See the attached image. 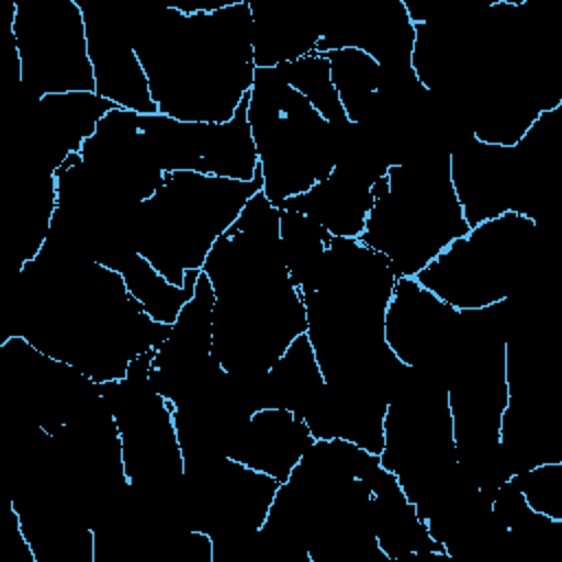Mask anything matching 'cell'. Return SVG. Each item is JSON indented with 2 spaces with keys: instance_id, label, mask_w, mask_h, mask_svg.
Returning <instances> with one entry per match:
<instances>
[{
  "instance_id": "7402d4cb",
  "label": "cell",
  "mask_w": 562,
  "mask_h": 562,
  "mask_svg": "<svg viewBox=\"0 0 562 562\" xmlns=\"http://www.w3.org/2000/svg\"><path fill=\"white\" fill-rule=\"evenodd\" d=\"M121 272L130 294L140 303L147 316L160 325H173L187 301L193 296L195 281L202 270H191L182 285L169 283L145 257L134 248H125L101 261Z\"/></svg>"
},
{
  "instance_id": "d6986e66",
  "label": "cell",
  "mask_w": 562,
  "mask_h": 562,
  "mask_svg": "<svg viewBox=\"0 0 562 562\" xmlns=\"http://www.w3.org/2000/svg\"><path fill=\"white\" fill-rule=\"evenodd\" d=\"M35 105V136L42 147L48 171L81 151L83 143L94 134L99 121L116 105L97 92H66L31 99Z\"/></svg>"
},
{
  "instance_id": "5bb4252c",
  "label": "cell",
  "mask_w": 562,
  "mask_h": 562,
  "mask_svg": "<svg viewBox=\"0 0 562 562\" xmlns=\"http://www.w3.org/2000/svg\"><path fill=\"white\" fill-rule=\"evenodd\" d=\"M461 323L463 314L419 285L415 277L395 279L384 312V340L408 371L437 378L457 345Z\"/></svg>"
},
{
  "instance_id": "ffe728a7",
  "label": "cell",
  "mask_w": 562,
  "mask_h": 562,
  "mask_svg": "<svg viewBox=\"0 0 562 562\" xmlns=\"http://www.w3.org/2000/svg\"><path fill=\"white\" fill-rule=\"evenodd\" d=\"M248 94L228 123H195L193 171L231 180H252L259 176L257 149L246 116Z\"/></svg>"
},
{
  "instance_id": "5b68a950",
  "label": "cell",
  "mask_w": 562,
  "mask_h": 562,
  "mask_svg": "<svg viewBox=\"0 0 562 562\" xmlns=\"http://www.w3.org/2000/svg\"><path fill=\"white\" fill-rule=\"evenodd\" d=\"M263 187L198 171H167L132 222L130 244L169 283L182 285L191 270H202L215 241L235 224L244 206Z\"/></svg>"
},
{
  "instance_id": "3957f363",
  "label": "cell",
  "mask_w": 562,
  "mask_h": 562,
  "mask_svg": "<svg viewBox=\"0 0 562 562\" xmlns=\"http://www.w3.org/2000/svg\"><path fill=\"white\" fill-rule=\"evenodd\" d=\"M134 48L158 114L228 123L255 81L250 0L220 9L162 7L136 18Z\"/></svg>"
},
{
  "instance_id": "8fae6325",
  "label": "cell",
  "mask_w": 562,
  "mask_h": 562,
  "mask_svg": "<svg viewBox=\"0 0 562 562\" xmlns=\"http://www.w3.org/2000/svg\"><path fill=\"white\" fill-rule=\"evenodd\" d=\"M279 485L277 479L222 452L184 459L182 514L191 529L213 540V562L252 544Z\"/></svg>"
},
{
  "instance_id": "d4e9b609",
  "label": "cell",
  "mask_w": 562,
  "mask_h": 562,
  "mask_svg": "<svg viewBox=\"0 0 562 562\" xmlns=\"http://www.w3.org/2000/svg\"><path fill=\"white\" fill-rule=\"evenodd\" d=\"M279 68L290 86L296 88L325 121L336 127H349V121L342 112L340 99L329 77V61L321 53H310L296 61L281 64Z\"/></svg>"
},
{
  "instance_id": "2e32d148",
  "label": "cell",
  "mask_w": 562,
  "mask_h": 562,
  "mask_svg": "<svg viewBox=\"0 0 562 562\" xmlns=\"http://www.w3.org/2000/svg\"><path fill=\"white\" fill-rule=\"evenodd\" d=\"M81 11L94 72V92L121 110L158 114L134 48V22L130 18H112L110 11L94 4H81Z\"/></svg>"
},
{
  "instance_id": "44dd1931",
  "label": "cell",
  "mask_w": 562,
  "mask_h": 562,
  "mask_svg": "<svg viewBox=\"0 0 562 562\" xmlns=\"http://www.w3.org/2000/svg\"><path fill=\"white\" fill-rule=\"evenodd\" d=\"M325 378L307 334H301L255 386L257 406H283L305 417L321 400Z\"/></svg>"
},
{
  "instance_id": "cb8c5ba5",
  "label": "cell",
  "mask_w": 562,
  "mask_h": 562,
  "mask_svg": "<svg viewBox=\"0 0 562 562\" xmlns=\"http://www.w3.org/2000/svg\"><path fill=\"white\" fill-rule=\"evenodd\" d=\"M281 255L292 281L301 288L321 268L331 235L299 211L279 209Z\"/></svg>"
},
{
  "instance_id": "30bf717a",
  "label": "cell",
  "mask_w": 562,
  "mask_h": 562,
  "mask_svg": "<svg viewBox=\"0 0 562 562\" xmlns=\"http://www.w3.org/2000/svg\"><path fill=\"white\" fill-rule=\"evenodd\" d=\"M154 351L136 358L123 380L99 386L119 428L130 494L140 505L151 503L162 509L160 505L167 501H182L184 454L173 404L149 382Z\"/></svg>"
},
{
  "instance_id": "9c48e42d",
  "label": "cell",
  "mask_w": 562,
  "mask_h": 562,
  "mask_svg": "<svg viewBox=\"0 0 562 562\" xmlns=\"http://www.w3.org/2000/svg\"><path fill=\"white\" fill-rule=\"evenodd\" d=\"M538 239V222L509 211L457 237L415 279L459 312L487 310L522 288Z\"/></svg>"
},
{
  "instance_id": "ac0fdd59",
  "label": "cell",
  "mask_w": 562,
  "mask_h": 562,
  "mask_svg": "<svg viewBox=\"0 0 562 562\" xmlns=\"http://www.w3.org/2000/svg\"><path fill=\"white\" fill-rule=\"evenodd\" d=\"M415 24L402 0H391L371 9L362 18H345L340 24L323 31L316 53L334 48H358L371 55L393 77H415L411 53Z\"/></svg>"
},
{
  "instance_id": "ba28073f",
  "label": "cell",
  "mask_w": 562,
  "mask_h": 562,
  "mask_svg": "<svg viewBox=\"0 0 562 562\" xmlns=\"http://www.w3.org/2000/svg\"><path fill=\"white\" fill-rule=\"evenodd\" d=\"M380 465L389 470L426 520L454 496L481 487L459 465L446 386L411 371L386 406Z\"/></svg>"
},
{
  "instance_id": "e0dca14e",
  "label": "cell",
  "mask_w": 562,
  "mask_h": 562,
  "mask_svg": "<svg viewBox=\"0 0 562 562\" xmlns=\"http://www.w3.org/2000/svg\"><path fill=\"white\" fill-rule=\"evenodd\" d=\"M314 441L310 426L294 411L257 406L231 432L222 454L283 483Z\"/></svg>"
},
{
  "instance_id": "7c38bea8",
  "label": "cell",
  "mask_w": 562,
  "mask_h": 562,
  "mask_svg": "<svg viewBox=\"0 0 562 562\" xmlns=\"http://www.w3.org/2000/svg\"><path fill=\"white\" fill-rule=\"evenodd\" d=\"M11 33L18 81L29 99L94 92L79 0H13Z\"/></svg>"
},
{
  "instance_id": "277c9868",
  "label": "cell",
  "mask_w": 562,
  "mask_h": 562,
  "mask_svg": "<svg viewBox=\"0 0 562 562\" xmlns=\"http://www.w3.org/2000/svg\"><path fill=\"white\" fill-rule=\"evenodd\" d=\"M378 454L347 439H316L279 485L255 542L299 562H375Z\"/></svg>"
},
{
  "instance_id": "8992f818",
  "label": "cell",
  "mask_w": 562,
  "mask_h": 562,
  "mask_svg": "<svg viewBox=\"0 0 562 562\" xmlns=\"http://www.w3.org/2000/svg\"><path fill=\"white\" fill-rule=\"evenodd\" d=\"M468 231L448 151H430L386 167L358 241L384 255L397 277H415Z\"/></svg>"
},
{
  "instance_id": "7a4b0ae2",
  "label": "cell",
  "mask_w": 562,
  "mask_h": 562,
  "mask_svg": "<svg viewBox=\"0 0 562 562\" xmlns=\"http://www.w3.org/2000/svg\"><path fill=\"white\" fill-rule=\"evenodd\" d=\"M202 272L215 294L213 356L231 380L255 389L307 331L303 292L281 255L279 209L263 191L215 241Z\"/></svg>"
},
{
  "instance_id": "6da1fadb",
  "label": "cell",
  "mask_w": 562,
  "mask_h": 562,
  "mask_svg": "<svg viewBox=\"0 0 562 562\" xmlns=\"http://www.w3.org/2000/svg\"><path fill=\"white\" fill-rule=\"evenodd\" d=\"M94 384L119 382L169 334L130 294L121 272L46 239L18 270L15 331Z\"/></svg>"
},
{
  "instance_id": "52a82bcc",
  "label": "cell",
  "mask_w": 562,
  "mask_h": 562,
  "mask_svg": "<svg viewBox=\"0 0 562 562\" xmlns=\"http://www.w3.org/2000/svg\"><path fill=\"white\" fill-rule=\"evenodd\" d=\"M246 116L257 149L263 195L281 206L325 180L342 156L349 127H336L283 77L257 68Z\"/></svg>"
},
{
  "instance_id": "9a60e30c",
  "label": "cell",
  "mask_w": 562,
  "mask_h": 562,
  "mask_svg": "<svg viewBox=\"0 0 562 562\" xmlns=\"http://www.w3.org/2000/svg\"><path fill=\"white\" fill-rule=\"evenodd\" d=\"M386 167V160L371 154L369 147H360L349 134L347 147L331 173L307 193L290 198L277 209H290L307 215L331 237L358 239L375 202L378 180Z\"/></svg>"
},
{
  "instance_id": "4fadbf2b",
  "label": "cell",
  "mask_w": 562,
  "mask_h": 562,
  "mask_svg": "<svg viewBox=\"0 0 562 562\" xmlns=\"http://www.w3.org/2000/svg\"><path fill=\"white\" fill-rule=\"evenodd\" d=\"M448 167L470 228L509 211L536 220V206L544 191L522 143L514 147L485 145L465 134L448 149Z\"/></svg>"
},
{
  "instance_id": "603a6c76",
  "label": "cell",
  "mask_w": 562,
  "mask_h": 562,
  "mask_svg": "<svg viewBox=\"0 0 562 562\" xmlns=\"http://www.w3.org/2000/svg\"><path fill=\"white\" fill-rule=\"evenodd\" d=\"M252 13V55L257 68H274L316 53L321 31L310 18H294L279 7H257Z\"/></svg>"
}]
</instances>
